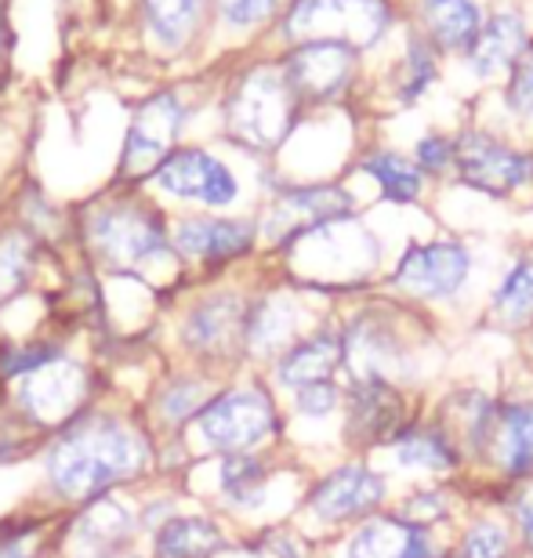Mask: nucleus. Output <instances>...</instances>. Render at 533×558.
<instances>
[{"instance_id":"obj_1","label":"nucleus","mask_w":533,"mask_h":558,"mask_svg":"<svg viewBox=\"0 0 533 558\" xmlns=\"http://www.w3.org/2000/svg\"><path fill=\"white\" fill-rule=\"evenodd\" d=\"M157 453L160 435L142 414V403L109 388V396L37 446L33 461L40 478L33 508L70 515L98 497L138 494L157 483Z\"/></svg>"},{"instance_id":"obj_2","label":"nucleus","mask_w":533,"mask_h":558,"mask_svg":"<svg viewBox=\"0 0 533 558\" xmlns=\"http://www.w3.org/2000/svg\"><path fill=\"white\" fill-rule=\"evenodd\" d=\"M346 377H385L414 392H425L436 360L443 355V323L392 294L352 298L338 308Z\"/></svg>"},{"instance_id":"obj_3","label":"nucleus","mask_w":533,"mask_h":558,"mask_svg":"<svg viewBox=\"0 0 533 558\" xmlns=\"http://www.w3.org/2000/svg\"><path fill=\"white\" fill-rule=\"evenodd\" d=\"M81 240L92 269L106 276L135 279L153 290H157L153 283L157 269H168L174 279H182V265L171 247V221L163 218L157 204H146V199L124 196L92 207L81 218Z\"/></svg>"},{"instance_id":"obj_4","label":"nucleus","mask_w":533,"mask_h":558,"mask_svg":"<svg viewBox=\"0 0 533 558\" xmlns=\"http://www.w3.org/2000/svg\"><path fill=\"white\" fill-rule=\"evenodd\" d=\"M196 461H215L226 453L276 450L287 446V407L283 396L265 374L240 371L210 396L193 428L185 432Z\"/></svg>"},{"instance_id":"obj_5","label":"nucleus","mask_w":533,"mask_h":558,"mask_svg":"<svg viewBox=\"0 0 533 558\" xmlns=\"http://www.w3.org/2000/svg\"><path fill=\"white\" fill-rule=\"evenodd\" d=\"M109 388H113V381H109L106 366L95 355L73 349L44 371L0 388V410H4V421L11 428L40 446L54 432H62L73 417H81L87 407L109 396Z\"/></svg>"},{"instance_id":"obj_6","label":"nucleus","mask_w":533,"mask_h":558,"mask_svg":"<svg viewBox=\"0 0 533 558\" xmlns=\"http://www.w3.org/2000/svg\"><path fill=\"white\" fill-rule=\"evenodd\" d=\"M243 312L247 290L232 283H199L193 294L178 298L171 316H160L168 327L163 341L178 363L232 377L243 371Z\"/></svg>"},{"instance_id":"obj_7","label":"nucleus","mask_w":533,"mask_h":558,"mask_svg":"<svg viewBox=\"0 0 533 558\" xmlns=\"http://www.w3.org/2000/svg\"><path fill=\"white\" fill-rule=\"evenodd\" d=\"M280 258L287 262V279L330 305L338 298L371 294L381 276V243L355 215L305 232Z\"/></svg>"},{"instance_id":"obj_8","label":"nucleus","mask_w":533,"mask_h":558,"mask_svg":"<svg viewBox=\"0 0 533 558\" xmlns=\"http://www.w3.org/2000/svg\"><path fill=\"white\" fill-rule=\"evenodd\" d=\"M392 500L396 483L388 468L374 464V457H338L335 464L313 472L291 522L330 548L355 522L392 508Z\"/></svg>"},{"instance_id":"obj_9","label":"nucleus","mask_w":533,"mask_h":558,"mask_svg":"<svg viewBox=\"0 0 533 558\" xmlns=\"http://www.w3.org/2000/svg\"><path fill=\"white\" fill-rule=\"evenodd\" d=\"M330 301L308 294L294 279L247 290V312H243V371L269 374V366L305 338L319 319L330 316Z\"/></svg>"},{"instance_id":"obj_10","label":"nucleus","mask_w":533,"mask_h":558,"mask_svg":"<svg viewBox=\"0 0 533 558\" xmlns=\"http://www.w3.org/2000/svg\"><path fill=\"white\" fill-rule=\"evenodd\" d=\"M472 276H475V254L461 240H425V243H410L399 254V262L381 279V287L385 294L436 316L439 308L458 305L464 290L472 287Z\"/></svg>"},{"instance_id":"obj_11","label":"nucleus","mask_w":533,"mask_h":558,"mask_svg":"<svg viewBox=\"0 0 533 558\" xmlns=\"http://www.w3.org/2000/svg\"><path fill=\"white\" fill-rule=\"evenodd\" d=\"M428 407L425 392L403 388L385 377H346V407H341V457L381 453L403 424Z\"/></svg>"},{"instance_id":"obj_12","label":"nucleus","mask_w":533,"mask_h":558,"mask_svg":"<svg viewBox=\"0 0 533 558\" xmlns=\"http://www.w3.org/2000/svg\"><path fill=\"white\" fill-rule=\"evenodd\" d=\"M298 98L287 87L283 73L254 70L237 84L226 102V128L243 149L276 153L298 128Z\"/></svg>"},{"instance_id":"obj_13","label":"nucleus","mask_w":533,"mask_h":558,"mask_svg":"<svg viewBox=\"0 0 533 558\" xmlns=\"http://www.w3.org/2000/svg\"><path fill=\"white\" fill-rule=\"evenodd\" d=\"M262 243V229L254 218L237 215H185L171 226L174 258L185 272H199L196 279H218L232 265L247 262Z\"/></svg>"},{"instance_id":"obj_14","label":"nucleus","mask_w":533,"mask_h":558,"mask_svg":"<svg viewBox=\"0 0 533 558\" xmlns=\"http://www.w3.org/2000/svg\"><path fill=\"white\" fill-rule=\"evenodd\" d=\"M355 215V196L341 185H283L280 193L269 199L265 218L258 221L262 243L269 254L280 258L283 251H291L305 232H313L330 221L352 218Z\"/></svg>"},{"instance_id":"obj_15","label":"nucleus","mask_w":533,"mask_h":558,"mask_svg":"<svg viewBox=\"0 0 533 558\" xmlns=\"http://www.w3.org/2000/svg\"><path fill=\"white\" fill-rule=\"evenodd\" d=\"M381 453L388 472L407 475V483H425V478L428 483H453V478L469 475L461 442L428 407L410 424H403Z\"/></svg>"},{"instance_id":"obj_16","label":"nucleus","mask_w":533,"mask_h":558,"mask_svg":"<svg viewBox=\"0 0 533 558\" xmlns=\"http://www.w3.org/2000/svg\"><path fill=\"white\" fill-rule=\"evenodd\" d=\"M149 182L163 196L204 207V215H221L232 204H240V178L221 156L199 149V145H178L149 174Z\"/></svg>"},{"instance_id":"obj_17","label":"nucleus","mask_w":533,"mask_h":558,"mask_svg":"<svg viewBox=\"0 0 533 558\" xmlns=\"http://www.w3.org/2000/svg\"><path fill=\"white\" fill-rule=\"evenodd\" d=\"M221 381H229V377L199 371L193 363L168 360V363H160V371L153 374L146 396L138 399L142 414H146V421L153 424V432H157L160 439L185 435L193 428V421L199 417V410H204L210 403V396L221 388Z\"/></svg>"},{"instance_id":"obj_18","label":"nucleus","mask_w":533,"mask_h":558,"mask_svg":"<svg viewBox=\"0 0 533 558\" xmlns=\"http://www.w3.org/2000/svg\"><path fill=\"white\" fill-rule=\"evenodd\" d=\"M428 410L461 442L464 461H469V475L483 478L486 468H490L497 421H501V392L483 385H450L439 396L428 399Z\"/></svg>"},{"instance_id":"obj_19","label":"nucleus","mask_w":533,"mask_h":558,"mask_svg":"<svg viewBox=\"0 0 533 558\" xmlns=\"http://www.w3.org/2000/svg\"><path fill=\"white\" fill-rule=\"evenodd\" d=\"M453 171L472 193L505 199L533 182V153L494 138L490 131H464L453 138Z\"/></svg>"},{"instance_id":"obj_20","label":"nucleus","mask_w":533,"mask_h":558,"mask_svg":"<svg viewBox=\"0 0 533 558\" xmlns=\"http://www.w3.org/2000/svg\"><path fill=\"white\" fill-rule=\"evenodd\" d=\"M388 8L381 0H298L287 15V33L305 44L366 48L385 33Z\"/></svg>"},{"instance_id":"obj_21","label":"nucleus","mask_w":533,"mask_h":558,"mask_svg":"<svg viewBox=\"0 0 533 558\" xmlns=\"http://www.w3.org/2000/svg\"><path fill=\"white\" fill-rule=\"evenodd\" d=\"M182 128H185V102L178 95L160 92L149 102H142L138 113L131 117L124 149H120V174L131 178V182L149 178L178 149Z\"/></svg>"},{"instance_id":"obj_22","label":"nucleus","mask_w":533,"mask_h":558,"mask_svg":"<svg viewBox=\"0 0 533 558\" xmlns=\"http://www.w3.org/2000/svg\"><path fill=\"white\" fill-rule=\"evenodd\" d=\"M269 385L280 396H291L298 388L327 385L346 377V344H341L338 308L327 319H319L305 338H298L280 360L269 366Z\"/></svg>"},{"instance_id":"obj_23","label":"nucleus","mask_w":533,"mask_h":558,"mask_svg":"<svg viewBox=\"0 0 533 558\" xmlns=\"http://www.w3.org/2000/svg\"><path fill=\"white\" fill-rule=\"evenodd\" d=\"M447 541L436 530L414 526L392 508L355 522L338 537V558H443Z\"/></svg>"},{"instance_id":"obj_24","label":"nucleus","mask_w":533,"mask_h":558,"mask_svg":"<svg viewBox=\"0 0 533 558\" xmlns=\"http://www.w3.org/2000/svg\"><path fill=\"white\" fill-rule=\"evenodd\" d=\"M142 544L135 494H109L62 515V551H109Z\"/></svg>"},{"instance_id":"obj_25","label":"nucleus","mask_w":533,"mask_h":558,"mask_svg":"<svg viewBox=\"0 0 533 558\" xmlns=\"http://www.w3.org/2000/svg\"><path fill=\"white\" fill-rule=\"evenodd\" d=\"M355 70V51L346 44H302L283 62V81L298 106H324L346 92Z\"/></svg>"},{"instance_id":"obj_26","label":"nucleus","mask_w":533,"mask_h":558,"mask_svg":"<svg viewBox=\"0 0 533 558\" xmlns=\"http://www.w3.org/2000/svg\"><path fill=\"white\" fill-rule=\"evenodd\" d=\"M483 478L519 486L533 478V392L501 388V421L490 450V468Z\"/></svg>"},{"instance_id":"obj_27","label":"nucleus","mask_w":533,"mask_h":558,"mask_svg":"<svg viewBox=\"0 0 533 558\" xmlns=\"http://www.w3.org/2000/svg\"><path fill=\"white\" fill-rule=\"evenodd\" d=\"M237 537L232 526L210 508H185L146 537L149 558H215Z\"/></svg>"},{"instance_id":"obj_28","label":"nucleus","mask_w":533,"mask_h":558,"mask_svg":"<svg viewBox=\"0 0 533 558\" xmlns=\"http://www.w3.org/2000/svg\"><path fill=\"white\" fill-rule=\"evenodd\" d=\"M464 478H453V483H407L396 494L392 511L403 515L407 522H414V526L436 533L453 530L472 511V494Z\"/></svg>"},{"instance_id":"obj_29","label":"nucleus","mask_w":533,"mask_h":558,"mask_svg":"<svg viewBox=\"0 0 533 558\" xmlns=\"http://www.w3.org/2000/svg\"><path fill=\"white\" fill-rule=\"evenodd\" d=\"M530 319H533V254H519L494 283L490 298H486L483 327L508 333V338H519Z\"/></svg>"},{"instance_id":"obj_30","label":"nucleus","mask_w":533,"mask_h":558,"mask_svg":"<svg viewBox=\"0 0 533 558\" xmlns=\"http://www.w3.org/2000/svg\"><path fill=\"white\" fill-rule=\"evenodd\" d=\"M443 558H523L516 530L497 508H472L458 522Z\"/></svg>"},{"instance_id":"obj_31","label":"nucleus","mask_w":533,"mask_h":558,"mask_svg":"<svg viewBox=\"0 0 533 558\" xmlns=\"http://www.w3.org/2000/svg\"><path fill=\"white\" fill-rule=\"evenodd\" d=\"M0 558H62V515L22 508L0 519Z\"/></svg>"},{"instance_id":"obj_32","label":"nucleus","mask_w":533,"mask_h":558,"mask_svg":"<svg viewBox=\"0 0 533 558\" xmlns=\"http://www.w3.org/2000/svg\"><path fill=\"white\" fill-rule=\"evenodd\" d=\"M73 352V333L62 330H33L22 338H0V388L15 385L19 377L44 371L48 363Z\"/></svg>"},{"instance_id":"obj_33","label":"nucleus","mask_w":533,"mask_h":558,"mask_svg":"<svg viewBox=\"0 0 533 558\" xmlns=\"http://www.w3.org/2000/svg\"><path fill=\"white\" fill-rule=\"evenodd\" d=\"M44 243L26 226L0 229V305L22 298L37 283Z\"/></svg>"},{"instance_id":"obj_34","label":"nucleus","mask_w":533,"mask_h":558,"mask_svg":"<svg viewBox=\"0 0 533 558\" xmlns=\"http://www.w3.org/2000/svg\"><path fill=\"white\" fill-rule=\"evenodd\" d=\"M530 48H526V29L516 15H497L490 26L480 29V37L469 48V62L480 76H494L501 70L519 65Z\"/></svg>"},{"instance_id":"obj_35","label":"nucleus","mask_w":533,"mask_h":558,"mask_svg":"<svg viewBox=\"0 0 533 558\" xmlns=\"http://www.w3.org/2000/svg\"><path fill=\"white\" fill-rule=\"evenodd\" d=\"M360 171L366 178H374L381 189V199L388 204H417L425 196V174L410 156L396 149H374L360 160Z\"/></svg>"},{"instance_id":"obj_36","label":"nucleus","mask_w":533,"mask_h":558,"mask_svg":"<svg viewBox=\"0 0 533 558\" xmlns=\"http://www.w3.org/2000/svg\"><path fill=\"white\" fill-rule=\"evenodd\" d=\"M425 26L439 48L469 51L483 29V15L472 0H425Z\"/></svg>"},{"instance_id":"obj_37","label":"nucleus","mask_w":533,"mask_h":558,"mask_svg":"<svg viewBox=\"0 0 533 558\" xmlns=\"http://www.w3.org/2000/svg\"><path fill=\"white\" fill-rule=\"evenodd\" d=\"M287 407V435L294 428H313V424H338L341 432V407H346V377L327 385H308L283 396Z\"/></svg>"},{"instance_id":"obj_38","label":"nucleus","mask_w":533,"mask_h":558,"mask_svg":"<svg viewBox=\"0 0 533 558\" xmlns=\"http://www.w3.org/2000/svg\"><path fill=\"white\" fill-rule=\"evenodd\" d=\"M199 11H204V0H146V19L149 29L168 44V48H178V44L189 40V33L196 29Z\"/></svg>"},{"instance_id":"obj_39","label":"nucleus","mask_w":533,"mask_h":558,"mask_svg":"<svg viewBox=\"0 0 533 558\" xmlns=\"http://www.w3.org/2000/svg\"><path fill=\"white\" fill-rule=\"evenodd\" d=\"M135 505H138V526H142V541L149 537L153 530H160L163 522L174 519L178 511L189 508V489L178 486V483H149L142 486L135 494Z\"/></svg>"},{"instance_id":"obj_40","label":"nucleus","mask_w":533,"mask_h":558,"mask_svg":"<svg viewBox=\"0 0 533 558\" xmlns=\"http://www.w3.org/2000/svg\"><path fill=\"white\" fill-rule=\"evenodd\" d=\"M436 81V59L428 54V48L421 40H410V59H407V76L403 87H399V98L410 106L425 95V87Z\"/></svg>"},{"instance_id":"obj_41","label":"nucleus","mask_w":533,"mask_h":558,"mask_svg":"<svg viewBox=\"0 0 533 558\" xmlns=\"http://www.w3.org/2000/svg\"><path fill=\"white\" fill-rule=\"evenodd\" d=\"M414 163L421 167V174H443L453 171V138L443 135H425L414 149Z\"/></svg>"},{"instance_id":"obj_42","label":"nucleus","mask_w":533,"mask_h":558,"mask_svg":"<svg viewBox=\"0 0 533 558\" xmlns=\"http://www.w3.org/2000/svg\"><path fill=\"white\" fill-rule=\"evenodd\" d=\"M215 4L229 26H254V22L269 19L280 0H215Z\"/></svg>"},{"instance_id":"obj_43","label":"nucleus","mask_w":533,"mask_h":558,"mask_svg":"<svg viewBox=\"0 0 533 558\" xmlns=\"http://www.w3.org/2000/svg\"><path fill=\"white\" fill-rule=\"evenodd\" d=\"M508 106L519 117H533V48L516 65V76L508 84Z\"/></svg>"},{"instance_id":"obj_44","label":"nucleus","mask_w":533,"mask_h":558,"mask_svg":"<svg viewBox=\"0 0 533 558\" xmlns=\"http://www.w3.org/2000/svg\"><path fill=\"white\" fill-rule=\"evenodd\" d=\"M37 453V442L26 439V435H19L15 428H8L4 421H0V464H11V461H26V457Z\"/></svg>"},{"instance_id":"obj_45","label":"nucleus","mask_w":533,"mask_h":558,"mask_svg":"<svg viewBox=\"0 0 533 558\" xmlns=\"http://www.w3.org/2000/svg\"><path fill=\"white\" fill-rule=\"evenodd\" d=\"M215 558H272V555L265 551V544L254 537V533H240V537H232Z\"/></svg>"},{"instance_id":"obj_46","label":"nucleus","mask_w":533,"mask_h":558,"mask_svg":"<svg viewBox=\"0 0 533 558\" xmlns=\"http://www.w3.org/2000/svg\"><path fill=\"white\" fill-rule=\"evenodd\" d=\"M62 558H149L146 541L128 544V548H109V551H62Z\"/></svg>"},{"instance_id":"obj_47","label":"nucleus","mask_w":533,"mask_h":558,"mask_svg":"<svg viewBox=\"0 0 533 558\" xmlns=\"http://www.w3.org/2000/svg\"><path fill=\"white\" fill-rule=\"evenodd\" d=\"M519 349H523V355H526V366H533V319L526 323V330L519 333Z\"/></svg>"},{"instance_id":"obj_48","label":"nucleus","mask_w":533,"mask_h":558,"mask_svg":"<svg viewBox=\"0 0 533 558\" xmlns=\"http://www.w3.org/2000/svg\"><path fill=\"white\" fill-rule=\"evenodd\" d=\"M4 51H8V26H4V0H0V65H4Z\"/></svg>"}]
</instances>
